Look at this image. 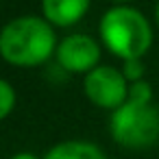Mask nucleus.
Segmentation results:
<instances>
[{"label":"nucleus","instance_id":"20e7f679","mask_svg":"<svg viewBox=\"0 0 159 159\" xmlns=\"http://www.w3.org/2000/svg\"><path fill=\"white\" fill-rule=\"evenodd\" d=\"M83 89L92 105L111 111L122 107L129 98V81L124 79L122 70L113 66H98L87 72Z\"/></svg>","mask_w":159,"mask_h":159},{"label":"nucleus","instance_id":"1a4fd4ad","mask_svg":"<svg viewBox=\"0 0 159 159\" xmlns=\"http://www.w3.org/2000/svg\"><path fill=\"white\" fill-rule=\"evenodd\" d=\"M126 100H131V102H152L150 83H146L144 79L135 81V83H129V98Z\"/></svg>","mask_w":159,"mask_h":159},{"label":"nucleus","instance_id":"6e6552de","mask_svg":"<svg viewBox=\"0 0 159 159\" xmlns=\"http://www.w3.org/2000/svg\"><path fill=\"white\" fill-rule=\"evenodd\" d=\"M16 107V89L11 87V83H7L5 79H0V120H5Z\"/></svg>","mask_w":159,"mask_h":159},{"label":"nucleus","instance_id":"0eeeda50","mask_svg":"<svg viewBox=\"0 0 159 159\" xmlns=\"http://www.w3.org/2000/svg\"><path fill=\"white\" fill-rule=\"evenodd\" d=\"M44 159H107L102 148H98L94 142H83V139H68L55 144Z\"/></svg>","mask_w":159,"mask_h":159},{"label":"nucleus","instance_id":"39448f33","mask_svg":"<svg viewBox=\"0 0 159 159\" xmlns=\"http://www.w3.org/2000/svg\"><path fill=\"white\" fill-rule=\"evenodd\" d=\"M57 63L72 74H87L100 66V44L83 33H72L57 44Z\"/></svg>","mask_w":159,"mask_h":159},{"label":"nucleus","instance_id":"423d86ee","mask_svg":"<svg viewBox=\"0 0 159 159\" xmlns=\"http://www.w3.org/2000/svg\"><path fill=\"white\" fill-rule=\"evenodd\" d=\"M92 0H42V13L52 26H72L87 13Z\"/></svg>","mask_w":159,"mask_h":159},{"label":"nucleus","instance_id":"f8f14e48","mask_svg":"<svg viewBox=\"0 0 159 159\" xmlns=\"http://www.w3.org/2000/svg\"><path fill=\"white\" fill-rule=\"evenodd\" d=\"M155 22H157V29H159V5H157V9H155Z\"/></svg>","mask_w":159,"mask_h":159},{"label":"nucleus","instance_id":"7ed1b4c3","mask_svg":"<svg viewBox=\"0 0 159 159\" xmlns=\"http://www.w3.org/2000/svg\"><path fill=\"white\" fill-rule=\"evenodd\" d=\"M109 131L116 144L142 150L159 142V107L152 102H131L111 111Z\"/></svg>","mask_w":159,"mask_h":159},{"label":"nucleus","instance_id":"9d476101","mask_svg":"<svg viewBox=\"0 0 159 159\" xmlns=\"http://www.w3.org/2000/svg\"><path fill=\"white\" fill-rule=\"evenodd\" d=\"M122 74H124V79H126L129 83L142 81V79H144V63H142V59H129V61H124Z\"/></svg>","mask_w":159,"mask_h":159},{"label":"nucleus","instance_id":"f257e3e1","mask_svg":"<svg viewBox=\"0 0 159 159\" xmlns=\"http://www.w3.org/2000/svg\"><path fill=\"white\" fill-rule=\"evenodd\" d=\"M57 52V37L46 18L22 16L0 31V57L16 68H35Z\"/></svg>","mask_w":159,"mask_h":159},{"label":"nucleus","instance_id":"f03ea898","mask_svg":"<svg viewBox=\"0 0 159 159\" xmlns=\"http://www.w3.org/2000/svg\"><path fill=\"white\" fill-rule=\"evenodd\" d=\"M100 37L111 55L120 57L122 61H129L142 59L148 52L152 44V29L142 11L126 5H118L102 16Z\"/></svg>","mask_w":159,"mask_h":159},{"label":"nucleus","instance_id":"ddd939ff","mask_svg":"<svg viewBox=\"0 0 159 159\" xmlns=\"http://www.w3.org/2000/svg\"><path fill=\"white\" fill-rule=\"evenodd\" d=\"M111 2H118V5H124V2H131V0H111Z\"/></svg>","mask_w":159,"mask_h":159},{"label":"nucleus","instance_id":"9b49d317","mask_svg":"<svg viewBox=\"0 0 159 159\" xmlns=\"http://www.w3.org/2000/svg\"><path fill=\"white\" fill-rule=\"evenodd\" d=\"M11 159H39L37 155H33V152H16Z\"/></svg>","mask_w":159,"mask_h":159}]
</instances>
